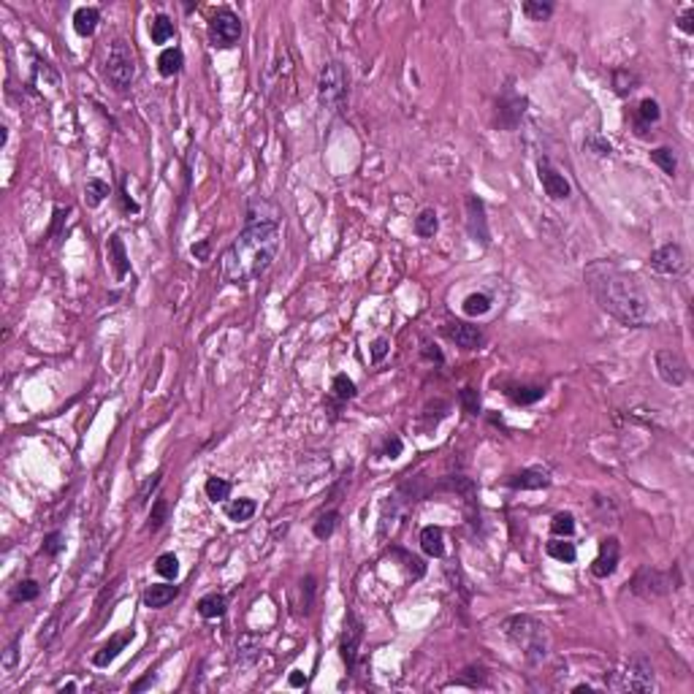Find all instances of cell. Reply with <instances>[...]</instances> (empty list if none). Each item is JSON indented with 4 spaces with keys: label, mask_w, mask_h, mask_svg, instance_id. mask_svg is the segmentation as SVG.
<instances>
[{
    "label": "cell",
    "mask_w": 694,
    "mask_h": 694,
    "mask_svg": "<svg viewBox=\"0 0 694 694\" xmlns=\"http://www.w3.org/2000/svg\"><path fill=\"white\" fill-rule=\"evenodd\" d=\"M280 250V215L271 203L250 201L245 231L223 252V280L231 285H247L271 269Z\"/></svg>",
    "instance_id": "1"
},
{
    "label": "cell",
    "mask_w": 694,
    "mask_h": 694,
    "mask_svg": "<svg viewBox=\"0 0 694 694\" xmlns=\"http://www.w3.org/2000/svg\"><path fill=\"white\" fill-rule=\"evenodd\" d=\"M586 288L600 304V310L616 317L621 326L629 328H649L653 326V307L649 293L632 277L629 271L616 266L613 261H591L583 269Z\"/></svg>",
    "instance_id": "2"
},
{
    "label": "cell",
    "mask_w": 694,
    "mask_h": 694,
    "mask_svg": "<svg viewBox=\"0 0 694 694\" xmlns=\"http://www.w3.org/2000/svg\"><path fill=\"white\" fill-rule=\"evenodd\" d=\"M502 629L515 649H521L529 665H540L548 656L551 637H548V627L542 621L532 619V616H510V619H505Z\"/></svg>",
    "instance_id": "3"
},
{
    "label": "cell",
    "mask_w": 694,
    "mask_h": 694,
    "mask_svg": "<svg viewBox=\"0 0 694 694\" xmlns=\"http://www.w3.org/2000/svg\"><path fill=\"white\" fill-rule=\"evenodd\" d=\"M607 689L621 694H651L656 689L653 667L643 656H632L607 675Z\"/></svg>",
    "instance_id": "4"
},
{
    "label": "cell",
    "mask_w": 694,
    "mask_h": 694,
    "mask_svg": "<svg viewBox=\"0 0 694 694\" xmlns=\"http://www.w3.org/2000/svg\"><path fill=\"white\" fill-rule=\"evenodd\" d=\"M347 90H350V79L345 73L342 63H326L317 79V101L323 109L328 112H342L347 103Z\"/></svg>",
    "instance_id": "5"
},
{
    "label": "cell",
    "mask_w": 694,
    "mask_h": 694,
    "mask_svg": "<svg viewBox=\"0 0 694 694\" xmlns=\"http://www.w3.org/2000/svg\"><path fill=\"white\" fill-rule=\"evenodd\" d=\"M106 79L117 92H128L136 79V55L128 41L114 38L106 57Z\"/></svg>",
    "instance_id": "6"
},
{
    "label": "cell",
    "mask_w": 694,
    "mask_h": 694,
    "mask_svg": "<svg viewBox=\"0 0 694 694\" xmlns=\"http://www.w3.org/2000/svg\"><path fill=\"white\" fill-rule=\"evenodd\" d=\"M632 594L643 597V600H656L670 594L672 588H681V578H678V567H672L670 572H659L653 567H643L635 572V578L629 583Z\"/></svg>",
    "instance_id": "7"
},
{
    "label": "cell",
    "mask_w": 694,
    "mask_h": 694,
    "mask_svg": "<svg viewBox=\"0 0 694 694\" xmlns=\"http://www.w3.org/2000/svg\"><path fill=\"white\" fill-rule=\"evenodd\" d=\"M206 30H209V44L215 49H233L242 38V20L223 6V8L212 11Z\"/></svg>",
    "instance_id": "8"
},
{
    "label": "cell",
    "mask_w": 694,
    "mask_h": 694,
    "mask_svg": "<svg viewBox=\"0 0 694 694\" xmlns=\"http://www.w3.org/2000/svg\"><path fill=\"white\" fill-rule=\"evenodd\" d=\"M649 266L656 274H665V277H681L684 271L689 269V258H686V250L681 245L667 242V245H662L659 250L651 252Z\"/></svg>",
    "instance_id": "9"
},
{
    "label": "cell",
    "mask_w": 694,
    "mask_h": 694,
    "mask_svg": "<svg viewBox=\"0 0 694 694\" xmlns=\"http://www.w3.org/2000/svg\"><path fill=\"white\" fill-rule=\"evenodd\" d=\"M653 366H656V375H659V380L665 382V385L681 388V385H686V380H689V363L675 350H667V347L665 350H656Z\"/></svg>",
    "instance_id": "10"
},
{
    "label": "cell",
    "mask_w": 694,
    "mask_h": 694,
    "mask_svg": "<svg viewBox=\"0 0 694 694\" xmlns=\"http://www.w3.org/2000/svg\"><path fill=\"white\" fill-rule=\"evenodd\" d=\"M361 643H363V621L359 616L350 610L347 619H345V632H342V640H339V656L345 662V667L353 672L356 665H359V653H361Z\"/></svg>",
    "instance_id": "11"
},
{
    "label": "cell",
    "mask_w": 694,
    "mask_h": 694,
    "mask_svg": "<svg viewBox=\"0 0 694 694\" xmlns=\"http://www.w3.org/2000/svg\"><path fill=\"white\" fill-rule=\"evenodd\" d=\"M537 180L551 201H567V198L572 196V185H570V180L561 174L556 166H551L548 157H540L537 160Z\"/></svg>",
    "instance_id": "12"
},
{
    "label": "cell",
    "mask_w": 694,
    "mask_h": 694,
    "mask_svg": "<svg viewBox=\"0 0 694 694\" xmlns=\"http://www.w3.org/2000/svg\"><path fill=\"white\" fill-rule=\"evenodd\" d=\"M464 212H467V233L472 242L480 247L491 245V231H489V220H486V203L477 196H467L464 198Z\"/></svg>",
    "instance_id": "13"
},
{
    "label": "cell",
    "mask_w": 694,
    "mask_h": 694,
    "mask_svg": "<svg viewBox=\"0 0 694 694\" xmlns=\"http://www.w3.org/2000/svg\"><path fill=\"white\" fill-rule=\"evenodd\" d=\"M523 106H526V98L507 87L502 92V98L496 101V125L505 131H515V125L523 117Z\"/></svg>",
    "instance_id": "14"
},
{
    "label": "cell",
    "mask_w": 694,
    "mask_h": 694,
    "mask_svg": "<svg viewBox=\"0 0 694 694\" xmlns=\"http://www.w3.org/2000/svg\"><path fill=\"white\" fill-rule=\"evenodd\" d=\"M442 334L448 336L450 342H456L458 347H464V350H477L486 342L483 328L480 326H472V323H464V320H450V323H445L442 326Z\"/></svg>",
    "instance_id": "15"
},
{
    "label": "cell",
    "mask_w": 694,
    "mask_h": 694,
    "mask_svg": "<svg viewBox=\"0 0 694 694\" xmlns=\"http://www.w3.org/2000/svg\"><path fill=\"white\" fill-rule=\"evenodd\" d=\"M619 559H621V542L616 537H605L600 542V554H597V559L591 561V575L594 578H610L616 570H619Z\"/></svg>",
    "instance_id": "16"
},
{
    "label": "cell",
    "mask_w": 694,
    "mask_h": 694,
    "mask_svg": "<svg viewBox=\"0 0 694 694\" xmlns=\"http://www.w3.org/2000/svg\"><path fill=\"white\" fill-rule=\"evenodd\" d=\"M510 489L515 491H540V489H548L551 486V475L545 470H540V467H529V470H521L510 475L507 480H505Z\"/></svg>",
    "instance_id": "17"
},
{
    "label": "cell",
    "mask_w": 694,
    "mask_h": 694,
    "mask_svg": "<svg viewBox=\"0 0 694 694\" xmlns=\"http://www.w3.org/2000/svg\"><path fill=\"white\" fill-rule=\"evenodd\" d=\"M106 250H109V263H112V269H114V277H117V282H122V280L128 277V271H131V261H128V252H125L122 236H120V233H112L109 242H106Z\"/></svg>",
    "instance_id": "18"
},
{
    "label": "cell",
    "mask_w": 694,
    "mask_h": 694,
    "mask_svg": "<svg viewBox=\"0 0 694 694\" xmlns=\"http://www.w3.org/2000/svg\"><path fill=\"white\" fill-rule=\"evenodd\" d=\"M131 640H133V632H131V629L122 632V635H114L112 640H109L106 646H101V651L92 656V665H95V667H109L114 659L125 651V646H128Z\"/></svg>",
    "instance_id": "19"
},
{
    "label": "cell",
    "mask_w": 694,
    "mask_h": 694,
    "mask_svg": "<svg viewBox=\"0 0 694 694\" xmlns=\"http://www.w3.org/2000/svg\"><path fill=\"white\" fill-rule=\"evenodd\" d=\"M421 548H424L426 556L442 559L445 556V532H442V526H434V523L424 526L421 529Z\"/></svg>",
    "instance_id": "20"
},
{
    "label": "cell",
    "mask_w": 694,
    "mask_h": 694,
    "mask_svg": "<svg viewBox=\"0 0 694 694\" xmlns=\"http://www.w3.org/2000/svg\"><path fill=\"white\" fill-rule=\"evenodd\" d=\"M180 597V586H168V583H155L144 591V605L152 607V610H160L166 607L168 602H174Z\"/></svg>",
    "instance_id": "21"
},
{
    "label": "cell",
    "mask_w": 694,
    "mask_h": 694,
    "mask_svg": "<svg viewBox=\"0 0 694 694\" xmlns=\"http://www.w3.org/2000/svg\"><path fill=\"white\" fill-rule=\"evenodd\" d=\"M98 22H101V11L95 6H82V8L73 11V30L82 38H90L92 33L98 30Z\"/></svg>",
    "instance_id": "22"
},
{
    "label": "cell",
    "mask_w": 694,
    "mask_h": 694,
    "mask_svg": "<svg viewBox=\"0 0 694 694\" xmlns=\"http://www.w3.org/2000/svg\"><path fill=\"white\" fill-rule=\"evenodd\" d=\"M185 66V55H182L180 46H168V49H163L160 52V57H157V71H160V76H166V79H171V76H177Z\"/></svg>",
    "instance_id": "23"
},
{
    "label": "cell",
    "mask_w": 694,
    "mask_h": 694,
    "mask_svg": "<svg viewBox=\"0 0 694 694\" xmlns=\"http://www.w3.org/2000/svg\"><path fill=\"white\" fill-rule=\"evenodd\" d=\"M225 607H228V600H225V594H220V591L203 594L201 600H198V605H196L198 616H203V619H220L225 613Z\"/></svg>",
    "instance_id": "24"
},
{
    "label": "cell",
    "mask_w": 694,
    "mask_h": 694,
    "mask_svg": "<svg viewBox=\"0 0 694 694\" xmlns=\"http://www.w3.org/2000/svg\"><path fill=\"white\" fill-rule=\"evenodd\" d=\"M545 554H548L551 559L561 561V564H572V561L578 559V551H575V545L570 542V537H554L548 545H545Z\"/></svg>",
    "instance_id": "25"
},
{
    "label": "cell",
    "mask_w": 694,
    "mask_h": 694,
    "mask_svg": "<svg viewBox=\"0 0 694 694\" xmlns=\"http://www.w3.org/2000/svg\"><path fill=\"white\" fill-rule=\"evenodd\" d=\"M515 404H521V407H526V404H535L540 402L542 396H545V388L542 385H507V391H505Z\"/></svg>",
    "instance_id": "26"
},
{
    "label": "cell",
    "mask_w": 694,
    "mask_h": 694,
    "mask_svg": "<svg viewBox=\"0 0 694 694\" xmlns=\"http://www.w3.org/2000/svg\"><path fill=\"white\" fill-rule=\"evenodd\" d=\"M255 510H258V505H255V499H250V496H239V499H233V502L225 505V515H228L231 521H236V523L250 521V518L255 515Z\"/></svg>",
    "instance_id": "27"
},
{
    "label": "cell",
    "mask_w": 694,
    "mask_h": 694,
    "mask_svg": "<svg viewBox=\"0 0 694 694\" xmlns=\"http://www.w3.org/2000/svg\"><path fill=\"white\" fill-rule=\"evenodd\" d=\"M150 38H152V44H168L174 38V22H171V17L155 14L150 20Z\"/></svg>",
    "instance_id": "28"
},
{
    "label": "cell",
    "mask_w": 694,
    "mask_h": 694,
    "mask_svg": "<svg viewBox=\"0 0 694 694\" xmlns=\"http://www.w3.org/2000/svg\"><path fill=\"white\" fill-rule=\"evenodd\" d=\"M493 307V298L489 293H470L464 301H461V310L464 315H470V317H483V315H489Z\"/></svg>",
    "instance_id": "29"
},
{
    "label": "cell",
    "mask_w": 694,
    "mask_h": 694,
    "mask_svg": "<svg viewBox=\"0 0 694 694\" xmlns=\"http://www.w3.org/2000/svg\"><path fill=\"white\" fill-rule=\"evenodd\" d=\"M112 190H109V182L98 180V177H90L87 185H85V203L95 209V206H101V203L106 201V196H109Z\"/></svg>",
    "instance_id": "30"
},
{
    "label": "cell",
    "mask_w": 694,
    "mask_h": 694,
    "mask_svg": "<svg viewBox=\"0 0 694 694\" xmlns=\"http://www.w3.org/2000/svg\"><path fill=\"white\" fill-rule=\"evenodd\" d=\"M336 526H339V513L336 510H326V513H320L315 518L312 535L317 540H328L336 532Z\"/></svg>",
    "instance_id": "31"
},
{
    "label": "cell",
    "mask_w": 694,
    "mask_h": 694,
    "mask_svg": "<svg viewBox=\"0 0 694 694\" xmlns=\"http://www.w3.org/2000/svg\"><path fill=\"white\" fill-rule=\"evenodd\" d=\"M412 228H415V233H418L421 239H431V236L440 231V217H437V212H434V209H424V212L415 217Z\"/></svg>",
    "instance_id": "32"
},
{
    "label": "cell",
    "mask_w": 694,
    "mask_h": 694,
    "mask_svg": "<svg viewBox=\"0 0 694 694\" xmlns=\"http://www.w3.org/2000/svg\"><path fill=\"white\" fill-rule=\"evenodd\" d=\"M391 554L404 561V570L410 572L412 581H418V578H424L426 575V561L421 559V556H412V554H407L404 548H391Z\"/></svg>",
    "instance_id": "33"
},
{
    "label": "cell",
    "mask_w": 694,
    "mask_h": 694,
    "mask_svg": "<svg viewBox=\"0 0 694 694\" xmlns=\"http://www.w3.org/2000/svg\"><path fill=\"white\" fill-rule=\"evenodd\" d=\"M203 491L206 496L217 505V502H225L228 496H231V483L225 480V477H217V475H212V477H206V486H203Z\"/></svg>",
    "instance_id": "34"
},
{
    "label": "cell",
    "mask_w": 694,
    "mask_h": 694,
    "mask_svg": "<svg viewBox=\"0 0 694 694\" xmlns=\"http://www.w3.org/2000/svg\"><path fill=\"white\" fill-rule=\"evenodd\" d=\"M651 160L667 174V177H675V171H678V157L672 152L670 147H656L653 152H651Z\"/></svg>",
    "instance_id": "35"
},
{
    "label": "cell",
    "mask_w": 694,
    "mask_h": 694,
    "mask_svg": "<svg viewBox=\"0 0 694 694\" xmlns=\"http://www.w3.org/2000/svg\"><path fill=\"white\" fill-rule=\"evenodd\" d=\"M523 14L532 20V22H545L551 14H554V3H542V0H523Z\"/></svg>",
    "instance_id": "36"
},
{
    "label": "cell",
    "mask_w": 694,
    "mask_h": 694,
    "mask_svg": "<svg viewBox=\"0 0 694 694\" xmlns=\"http://www.w3.org/2000/svg\"><path fill=\"white\" fill-rule=\"evenodd\" d=\"M155 572L163 575L166 581H177L180 578V559L174 554H160L155 559Z\"/></svg>",
    "instance_id": "37"
},
{
    "label": "cell",
    "mask_w": 694,
    "mask_h": 694,
    "mask_svg": "<svg viewBox=\"0 0 694 694\" xmlns=\"http://www.w3.org/2000/svg\"><path fill=\"white\" fill-rule=\"evenodd\" d=\"M331 393H334L339 402H350V399H356L359 388H356V382L350 380L347 375H336L334 382H331Z\"/></svg>",
    "instance_id": "38"
},
{
    "label": "cell",
    "mask_w": 694,
    "mask_h": 694,
    "mask_svg": "<svg viewBox=\"0 0 694 694\" xmlns=\"http://www.w3.org/2000/svg\"><path fill=\"white\" fill-rule=\"evenodd\" d=\"M551 532H554V537H572L575 535V515L556 513L551 518Z\"/></svg>",
    "instance_id": "39"
},
{
    "label": "cell",
    "mask_w": 694,
    "mask_h": 694,
    "mask_svg": "<svg viewBox=\"0 0 694 694\" xmlns=\"http://www.w3.org/2000/svg\"><path fill=\"white\" fill-rule=\"evenodd\" d=\"M168 513H171V510H168V499H166V496H157L155 502H152V510H150V523H147V529H150V532H157V529L168 521Z\"/></svg>",
    "instance_id": "40"
},
{
    "label": "cell",
    "mask_w": 694,
    "mask_h": 694,
    "mask_svg": "<svg viewBox=\"0 0 694 694\" xmlns=\"http://www.w3.org/2000/svg\"><path fill=\"white\" fill-rule=\"evenodd\" d=\"M57 635H60V610H55V613L46 619V624L41 627V632H38V643H41L44 649H49V646L57 640Z\"/></svg>",
    "instance_id": "41"
},
{
    "label": "cell",
    "mask_w": 694,
    "mask_h": 694,
    "mask_svg": "<svg viewBox=\"0 0 694 694\" xmlns=\"http://www.w3.org/2000/svg\"><path fill=\"white\" fill-rule=\"evenodd\" d=\"M38 594H41V586L33 578H24V581L14 586V600L17 602H33V600H38Z\"/></svg>",
    "instance_id": "42"
},
{
    "label": "cell",
    "mask_w": 694,
    "mask_h": 694,
    "mask_svg": "<svg viewBox=\"0 0 694 694\" xmlns=\"http://www.w3.org/2000/svg\"><path fill=\"white\" fill-rule=\"evenodd\" d=\"M637 117H640V128L643 125H653V122L662 120V109H659V103L653 98H643L640 106H637Z\"/></svg>",
    "instance_id": "43"
},
{
    "label": "cell",
    "mask_w": 694,
    "mask_h": 694,
    "mask_svg": "<svg viewBox=\"0 0 694 694\" xmlns=\"http://www.w3.org/2000/svg\"><path fill=\"white\" fill-rule=\"evenodd\" d=\"M583 147H586V152H591V155H597V157H607L610 152H613V144H610V141H607L605 136H600V133L586 136Z\"/></svg>",
    "instance_id": "44"
},
{
    "label": "cell",
    "mask_w": 694,
    "mask_h": 694,
    "mask_svg": "<svg viewBox=\"0 0 694 694\" xmlns=\"http://www.w3.org/2000/svg\"><path fill=\"white\" fill-rule=\"evenodd\" d=\"M613 87H616L619 95H629V92H635V87H637V76L629 73L627 68H619L613 73Z\"/></svg>",
    "instance_id": "45"
},
{
    "label": "cell",
    "mask_w": 694,
    "mask_h": 694,
    "mask_svg": "<svg viewBox=\"0 0 694 694\" xmlns=\"http://www.w3.org/2000/svg\"><path fill=\"white\" fill-rule=\"evenodd\" d=\"M63 548H66V537H63V532H49L44 537V545H41V554L49 556V559H55V556H60L63 554Z\"/></svg>",
    "instance_id": "46"
},
{
    "label": "cell",
    "mask_w": 694,
    "mask_h": 694,
    "mask_svg": "<svg viewBox=\"0 0 694 694\" xmlns=\"http://www.w3.org/2000/svg\"><path fill=\"white\" fill-rule=\"evenodd\" d=\"M458 402H461V407H464L467 415H480V393H477L475 388H464V391L458 393Z\"/></svg>",
    "instance_id": "47"
},
{
    "label": "cell",
    "mask_w": 694,
    "mask_h": 694,
    "mask_svg": "<svg viewBox=\"0 0 694 694\" xmlns=\"http://www.w3.org/2000/svg\"><path fill=\"white\" fill-rule=\"evenodd\" d=\"M315 583H317V581H315L312 575H307V578H304V581H301V613H304V616H307V613H310V610H312V602H315V588H317V586H315Z\"/></svg>",
    "instance_id": "48"
},
{
    "label": "cell",
    "mask_w": 694,
    "mask_h": 694,
    "mask_svg": "<svg viewBox=\"0 0 694 694\" xmlns=\"http://www.w3.org/2000/svg\"><path fill=\"white\" fill-rule=\"evenodd\" d=\"M160 477H163V472H155V475H150V477L144 480V486H141V489H138V493H136V505H138V507L150 502V493H152L157 486H160Z\"/></svg>",
    "instance_id": "49"
},
{
    "label": "cell",
    "mask_w": 694,
    "mask_h": 694,
    "mask_svg": "<svg viewBox=\"0 0 694 694\" xmlns=\"http://www.w3.org/2000/svg\"><path fill=\"white\" fill-rule=\"evenodd\" d=\"M388 353H391V339H388V336H377V339L372 342V347H369V361H372V363H382Z\"/></svg>",
    "instance_id": "50"
},
{
    "label": "cell",
    "mask_w": 694,
    "mask_h": 694,
    "mask_svg": "<svg viewBox=\"0 0 694 694\" xmlns=\"http://www.w3.org/2000/svg\"><path fill=\"white\" fill-rule=\"evenodd\" d=\"M402 450H404L402 437L391 434V437L385 440V445H382V456H385V458H399V456H402Z\"/></svg>",
    "instance_id": "51"
},
{
    "label": "cell",
    "mask_w": 694,
    "mask_h": 694,
    "mask_svg": "<svg viewBox=\"0 0 694 694\" xmlns=\"http://www.w3.org/2000/svg\"><path fill=\"white\" fill-rule=\"evenodd\" d=\"M17 656H20V637H14L11 643H8V649L3 653V667L6 670H11L14 665H17Z\"/></svg>",
    "instance_id": "52"
},
{
    "label": "cell",
    "mask_w": 694,
    "mask_h": 694,
    "mask_svg": "<svg viewBox=\"0 0 694 694\" xmlns=\"http://www.w3.org/2000/svg\"><path fill=\"white\" fill-rule=\"evenodd\" d=\"M421 356L426 361H431V363H445V356H442V350L437 347V345H431V342H424V347H421Z\"/></svg>",
    "instance_id": "53"
},
{
    "label": "cell",
    "mask_w": 694,
    "mask_h": 694,
    "mask_svg": "<svg viewBox=\"0 0 694 694\" xmlns=\"http://www.w3.org/2000/svg\"><path fill=\"white\" fill-rule=\"evenodd\" d=\"M190 252H193V258L196 261H209V252H212V245H209V239H201V242H196V245L190 247Z\"/></svg>",
    "instance_id": "54"
},
{
    "label": "cell",
    "mask_w": 694,
    "mask_h": 694,
    "mask_svg": "<svg viewBox=\"0 0 694 694\" xmlns=\"http://www.w3.org/2000/svg\"><path fill=\"white\" fill-rule=\"evenodd\" d=\"M678 27H681V30H684L686 36H692V33H694V8H692V6H689V8H686V11L681 14V17H678Z\"/></svg>",
    "instance_id": "55"
},
{
    "label": "cell",
    "mask_w": 694,
    "mask_h": 694,
    "mask_svg": "<svg viewBox=\"0 0 694 694\" xmlns=\"http://www.w3.org/2000/svg\"><path fill=\"white\" fill-rule=\"evenodd\" d=\"M152 684H155V675H152V672H147L144 678H138L133 686H131V692H141V689H147V686H152Z\"/></svg>",
    "instance_id": "56"
},
{
    "label": "cell",
    "mask_w": 694,
    "mask_h": 694,
    "mask_svg": "<svg viewBox=\"0 0 694 694\" xmlns=\"http://www.w3.org/2000/svg\"><path fill=\"white\" fill-rule=\"evenodd\" d=\"M120 198H122V206H125L128 212H133V215H136V212H138V203H136L133 198L128 196V190H125V185H122V190H120Z\"/></svg>",
    "instance_id": "57"
},
{
    "label": "cell",
    "mask_w": 694,
    "mask_h": 694,
    "mask_svg": "<svg viewBox=\"0 0 694 694\" xmlns=\"http://www.w3.org/2000/svg\"><path fill=\"white\" fill-rule=\"evenodd\" d=\"M288 684H291L293 689H298V686H304V684H307V678H304V672L301 670H293L291 678H288Z\"/></svg>",
    "instance_id": "58"
},
{
    "label": "cell",
    "mask_w": 694,
    "mask_h": 694,
    "mask_svg": "<svg viewBox=\"0 0 694 694\" xmlns=\"http://www.w3.org/2000/svg\"><path fill=\"white\" fill-rule=\"evenodd\" d=\"M572 692H575V694H583V692L591 694V692H594V686H588V684H578V686H572Z\"/></svg>",
    "instance_id": "59"
},
{
    "label": "cell",
    "mask_w": 694,
    "mask_h": 694,
    "mask_svg": "<svg viewBox=\"0 0 694 694\" xmlns=\"http://www.w3.org/2000/svg\"><path fill=\"white\" fill-rule=\"evenodd\" d=\"M76 689H79V686H76L73 681H68V684H63V686H60L57 692H60V694H66V692H76Z\"/></svg>",
    "instance_id": "60"
}]
</instances>
